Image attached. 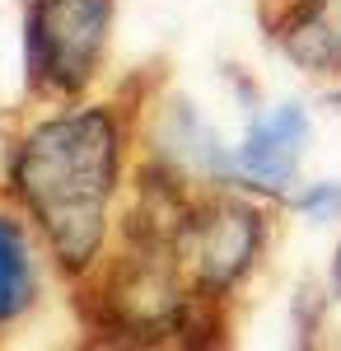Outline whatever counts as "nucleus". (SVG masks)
Returning <instances> with one entry per match:
<instances>
[{"instance_id":"39448f33","label":"nucleus","mask_w":341,"mask_h":351,"mask_svg":"<svg viewBox=\"0 0 341 351\" xmlns=\"http://www.w3.org/2000/svg\"><path fill=\"white\" fill-rule=\"evenodd\" d=\"M281 47L314 75L341 71V0H299L281 24Z\"/></svg>"},{"instance_id":"6e6552de","label":"nucleus","mask_w":341,"mask_h":351,"mask_svg":"<svg viewBox=\"0 0 341 351\" xmlns=\"http://www.w3.org/2000/svg\"><path fill=\"white\" fill-rule=\"evenodd\" d=\"M332 286H337V295H341V248H337V263H332Z\"/></svg>"},{"instance_id":"20e7f679","label":"nucleus","mask_w":341,"mask_h":351,"mask_svg":"<svg viewBox=\"0 0 341 351\" xmlns=\"http://www.w3.org/2000/svg\"><path fill=\"white\" fill-rule=\"evenodd\" d=\"M304 136H309V117L299 104H281L276 112L257 117L243 145L225 160V169L234 173L238 183L266 192V197H281L294 183V169H299V150H304Z\"/></svg>"},{"instance_id":"f03ea898","label":"nucleus","mask_w":341,"mask_h":351,"mask_svg":"<svg viewBox=\"0 0 341 351\" xmlns=\"http://www.w3.org/2000/svg\"><path fill=\"white\" fill-rule=\"evenodd\" d=\"M112 0H28L24 5V61L33 89L71 99L99 75L108 47Z\"/></svg>"},{"instance_id":"f257e3e1","label":"nucleus","mask_w":341,"mask_h":351,"mask_svg":"<svg viewBox=\"0 0 341 351\" xmlns=\"http://www.w3.org/2000/svg\"><path fill=\"white\" fill-rule=\"evenodd\" d=\"M122 169V122L112 108H75L19 141L10 178L33 225L66 271H84L108 239V206Z\"/></svg>"},{"instance_id":"7ed1b4c3","label":"nucleus","mask_w":341,"mask_h":351,"mask_svg":"<svg viewBox=\"0 0 341 351\" xmlns=\"http://www.w3.org/2000/svg\"><path fill=\"white\" fill-rule=\"evenodd\" d=\"M257 248H262V220L253 206L238 202L187 206L178 225V258L183 267H192V281L201 291H229L257 263Z\"/></svg>"},{"instance_id":"423d86ee","label":"nucleus","mask_w":341,"mask_h":351,"mask_svg":"<svg viewBox=\"0 0 341 351\" xmlns=\"http://www.w3.org/2000/svg\"><path fill=\"white\" fill-rule=\"evenodd\" d=\"M38 304V258L28 230L10 211H0V332L14 328Z\"/></svg>"},{"instance_id":"0eeeda50","label":"nucleus","mask_w":341,"mask_h":351,"mask_svg":"<svg viewBox=\"0 0 341 351\" xmlns=\"http://www.w3.org/2000/svg\"><path fill=\"white\" fill-rule=\"evenodd\" d=\"M294 206L309 211V216H332V211H341V188H314V192H304Z\"/></svg>"}]
</instances>
